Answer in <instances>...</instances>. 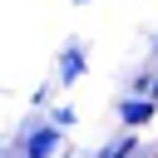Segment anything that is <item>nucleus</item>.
Segmentation results:
<instances>
[{
  "label": "nucleus",
  "mask_w": 158,
  "mask_h": 158,
  "mask_svg": "<svg viewBox=\"0 0 158 158\" xmlns=\"http://www.w3.org/2000/svg\"><path fill=\"white\" fill-rule=\"evenodd\" d=\"M54 148H59V128L54 123H40V128L25 133V158H49Z\"/></svg>",
  "instance_id": "nucleus-1"
},
{
  "label": "nucleus",
  "mask_w": 158,
  "mask_h": 158,
  "mask_svg": "<svg viewBox=\"0 0 158 158\" xmlns=\"http://www.w3.org/2000/svg\"><path fill=\"white\" fill-rule=\"evenodd\" d=\"M118 118L128 128H143L148 118H158V99H118Z\"/></svg>",
  "instance_id": "nucleus-2"
},
{
  "label": "nucleus",
  "mask_w": 158,
  "mask_h": 158,
  "mask_svg": "<svg viewBox=\"0 0 158 158\" xmlns=\"http://www.w3.org/2000/svg\"><path fill=\"white\" fill-rule=\"evenodd\" d=\"M84 69H89L84 49H79V44H64V49H59V84H79Z\"/></svg>",
  "instance_id": "nucleus-3"
},
{
  "label": "nucleus",
  "mask_w": 158,
  "mask_h": 158,
  "mask_svg": "<svg viewBox=\"0 0 158 158\" xmlns=\"http://www.w3.org/2000/svg\"><path fill=\"white\" fill-rule=\"evenodd\" d=\"M133 148H138V138H118V143H109V148H104L99 158H128Z\"/></svg>",
  "instance_id": "nucleus-4"
},
{
  "label": "nucleus",
  "mask_w": 158,
  "mask_h": 158,
  "mask_svg": "<svg viewBox=\"0 0 158 158\" xmlns=\"http://www.w3.org/2000/svg\"><path fill=\"white\" fill-rule=\"evenodd\" d=\"M49 123H54V128H69V123H74V109H69V104H59V109L49 114Z\"/></svg>",
  "instance_id": "nucleus-5"
},
{
  "label": "nucleus",
  "mask_w": 158,
  "mask_h": 158,
  "mask_svg": "<svg viewBox=\"0 0 158 158\" xmlns=\"http://www.w3.org/2000/svg\"><path fill=\"white\" fill-rule=\"evenodd\" d=\"M153 99H158V79H153Z\"/></svg>",
  "instance_id": "nucleus-6"
},
{
  "label": "nucleus",
  "mask_w": 158,
  "mask_h": 158,
  "mask_svg": "<svg viewBox=\"0 0 158 158\" xmlns=\"http://www.w3.org/2000/svg\"><path fill=\"white\" fill-rule=\"evenodd\" d=\"M153 54H158V40H153Z\"/></svg>",
  "instance_id": "nucleus-7"
},
{
  "label": "nucleus",
  "mask_w": 158,
  "mask_h": 158,
  "mask_svg": "<svg viewBox=\"0 0 158 158\" xmlns=\"http://www.w3.org/2000/svg\"><path fill=\"white\" fill-rule=\"evenodd\" d=\"M74 5H89V0H74Z\"/></svg>",
  "instance_id": "nucleus-8"
},
{
  "label": "nucleus",
  "mask_w": 158,
  "mask_h": 158,
  "mask_svg": "<svg viewBox=\"0 0 158 158\" xmlns=\"http://www.w3.org/2000/svg\"><path fill=\"white\" fill-rule=\"evenodd\" d=\"M0 158H5V148H0Z\"/></svg>",
  "instance_id": "nucleus-9"
}]
</instances>
